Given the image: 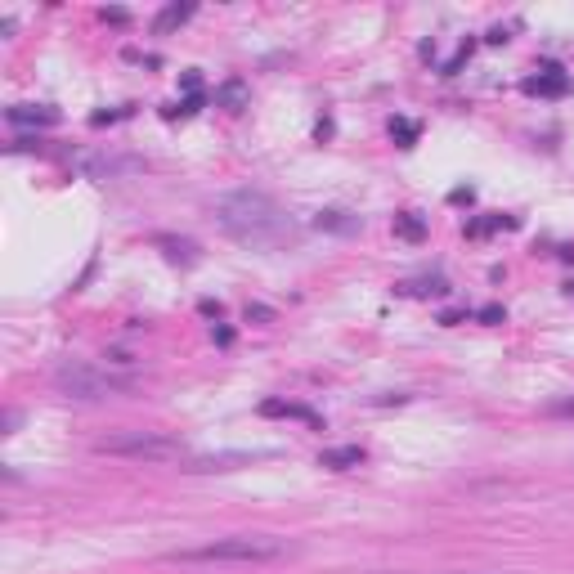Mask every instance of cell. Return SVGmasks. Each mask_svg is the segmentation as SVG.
I'll return each mask as SVG.
<instances>
[{"instance_id":"1","label":"cell","mask_w":574,"mask_h":574,"mask_svg":"<svg viewBox=\"0 0 574 574\" xmlns=\"http://www.w3.org/2000/svg\"><path fill=\"white\" fill-rule=\"evenodd\" d=\"M216 225L225 229L234 243L256 247V252L292 247L296 234H301L279 202H274L270 193H256V189H238V193L216 198Z\"/></svg>"},{"instance_id":"2","label":"cell","mask_w":574,"mask_h":574,"mask_svg":"<svg viewBox=\"0 0 574 574\" xmlns=\"http://www.w3.org/2000/svg\"><path fill=\"white\" fill-rule=\"evenodd\" d=\"M283 552L287 543L274 534H234V539H216L202 548H180L171 552V561H274Z\"/></svg>"},{"instance_id":"3","label":"cell","mask_w":574,"mask_h":574,"mask_svg":"<svg viewBox=\"0 0 574 574\" xmlns=\"http://www.w3.org/2000/svg\"><path fill=\"white\" fill-rule=\"evenodd\" d=\"M99 453H113V458H135V462H166V458H180L184 444L175 435L162 431H122V435H108V440L95 444Z\"/></svg>"},{"instance_id":"4","label":"cell","mask_w":574,"mask_h":574,"mask_svg":"<svg viewBox=\"0 0 574 574\" xmlns=\"http://www.w3.org/2000/svg\"><path fill=\"white\" fill-rule=\"evenodd\" d=\"M54 386H59L68 400H108V395L126 391L122 377H108V373H99V368H90V364H77V359H68V364L54 368Z\"/></svg>"},{"instance_id":"5","label":"cell","mask_w":574,"mask_h":574,"mask_svg":"<svg viewBox=\"0 0 574 574\" xmlns=\"http://www.w3.org/2000/svg\"><path fill=\"white\" fill-rule=\"evenodd\" d=\"M77 171L86 180H126V175H140L144 171V157L131 153H95V157H81Z\"/></svg>"},{"instance_id":"6","label":"cell","mask_w":574,"mask_h":574,"mask_svg":"<svg viewBox=\"0 0 574 574\" xmlns=\"http://www.w3.org/2000/svg\"><path fill=\"white\" fill-rule=\"evenodd\" d=\"M566 90H570V77L561 68H548L525 81V95H539V99H557V95H566Z\"/></svg>"},{"instance_id":"7","label":"cell","mask_w":574,"mask_h":574,"mask_svg":"<svg viewBox=\"0 0 574 574\" xmlns=\"http://www.w3.org/2000/svg\"><path fill=\"white\" fill-rule=\"evenodd\" d=\"M5 117H9V126H59V113L45 104H18Z\"/></svg>"},{"instance_id":"8","label":"cell","mask_w":574,"mask_h":574,"mask_svg":"<svg viewBox=\"0 0 574 574\" xmlns=\"http://www.w3.org/2000/svg\"><path fill=\"white\" fill-rule=\"evenodd\" d=\"M314 229H328V234H359V229H364V216H350V211H319V216H314Z\"/></svg>"},{"instance_id":"9","label":"cell","mask_w":574,"mask_h":574,"mask_svg":"<svg viewBox=\"0 0 574 574\" xmlns=\"http://www.w3.org/2000/svg\"><path fill=\"white\" fill-rule=\"evenodd\" d=\"M395 292H404V296H449L453 287H449V279H440V274H422V279L395 283Z\"/></svg>"},{"instance_id":"10","label":"cell","mask_w":574,"mask_h":574,"mask_svg":"<svg viewBox=\"0 0 574 574\" xmlns=\"http://www.w3.org/2000/svg\"><path fill=\"white\" fill-rule=\"evenodd\" d=\"M368 453L359 449V444H341V449H323L319 453V467H328V471H346V467H359Z\"/></svg>"},{"instance_id":"11","label":"cell","mask_w":574,"mask_h":574,"mask_svg":"<svg viewBox=\"0 0 574 574\" xmlns=\"http://www.w3.org/2000/svg\"><path fill=\"white\" fill-rule=\"evenodd\" d=\"M252 458H261V453H216V458H193L184 471H234Z\"/></svg>"},{"instance_id":"12","label":"cell","mask_w":574,"mask_h":574,"mask_svg":"<svg viewBox=\"0 0 574 574\" xmlns=\"http://www.w3.org/2000/svg\"><path fill=\"white\" fill-rule=\"evenodd\" d=\"M189 18H193V5H166L162 14L153 18V32H157V36H166V32H171V27L189 23Z\"/></svg>"},{"instance_id":"13","label":"cell","mask_w":574,"mask_h":574,"mask_svg":"<svg viewBox=\"0 0 574 574\" xmlns=\"http://www.w3.org/2000/svg\"><path fill=\"white\" fill-rule=\"evenodd\" d=\"M261 413H265V418H301V422H314L310 409H301V404H287V400H265Z\"/></svg>"},{"instance_id":"14","label":"cell","mask_w":574,"mask_h":574,"mask_svg":"<svg viewBox=\"0 0 574 574\" xmlns=\"http://www.w3.org/2000/svg\"><path fill=\"white\" fill-rule=\"evenodd\" d=\"M153 243L166 247V256H171V261H180V265L198 261V247H193V243H180V238H153Z\"/></svg>"},{"instance_id":"15","label":"cell","mask_w":574,"mask_h":574,"mask_svg":"<svg viewBox=\"0 0 574 574\" xmlns=\"http://www.w3.org/2000/svg\"><path fill=\"white\" fill-rule=\"evenodd\" d=\"M216 104H225L229 113H238V108L247 104V86H243V81H225V86L216 90Z\"/></svg>"},{"instance_id":"16","label":"cell","mask_w":574,"mask_h":574,"mask_svg":"<svg viewBox=\"0 0 574 574\" xmlns=\"http://www.w3.org/2000/svg\"><path fill=\"white\" fill-rule=\"evenodd\" d=\"M395 234L409 238V243H418V238L427 234V225H422V220L413 216V211H404V216H395Z\"/></svg>"},{"instance_id":"17","label":"cell","mask_w":574,"mask_h":574,"mask_svg":"<svg viewBox=\"0 0 574 574\" xmlns=\"http://www.w3.org/2000/svg\"><path fill=\"white\" fill-rule=\"evenodd\" d=\"M494 229H516V220L512 216H494V220H480V225H471L467 234L480 238V234H494Z\"/></svg>"},{"instance_id":"18","label":"cell","mask_w":574,"mask_h":574,"mask_svg":"<svg viewBox=\"0 0 574 574\" xmlns=\"http://www.w3.org/2000/svg\"><path fill=\"white\" fill-rule=\"evenodd\" d=\"M391 135H395V140H400L404 148H409L413 140H418V126H413V122H391Z\"/></svg>"},{"instance_id":"19","label":"cell","mask_w":574,"mask_h":574,"mask_svg":"<svg viewBox=\"0 0 574 574\" xmlns=\"http://www.w3.org/2000/svg\"><path fill=\"white\" fill-rule=\"evenodd\" d=\"M480 319H485V323H498V319H503V310H498V305H485V310H480Z\"/></svg>"},{"instance_id":"20","label":"cell","mask_w":574,"mask_h":574,"mask_svg":"<svg viewBox=\"0 0 574 574\" xmlns=\"http://www.w3.org/2000/svg\"><path fill=\"white\" fill-rule=\"evenodd\" d=\"M104 18H108V23H126L131 14H126V9H104Z\"/></svg>"},{"instance_id":"21","label":"cell","mask_w":574,"mask_h":574,"mask_svg":"<svg viewBox=\"0 0 574 574\" xmlns=\"http://www.w3.org/2000/svg\"><path fill=\"white\" fill-rule=\"evenodd\" d=\"M485 41H489V45H503V41H507V27H494V32H489Z\"/></svg>"}]
</instances>
